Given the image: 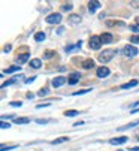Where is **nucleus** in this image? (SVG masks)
I'll use <instances>...</instances> for the list:
<instances>
[{"mask_svg": "<svg viewBox=\"0 0 139 151\" xmlns=\"http://www.w3.org/2000/svg\"><path fill=\"white\" fill-rule=\"evenodd\" d=\"M118 51L117 50H112V48H108V50H103L99 55H97V60L102 63V64H105V63H108V61H111L112 58H114V55L117 54Z\"/></svg>", "mask_w": 139, "mask_h": 151, "instance_id": "1", "label": "nucleus"}, {"mask_svg": "<svg viewBox=\"0 0 139 151\" xmlns=\"http://www.w3.org/2000/svg\"><path fill=\"white\" fill-rule=\"evenodd\" d=\"M102 39H100V36H96V35H93L91 37H90V40H88V47H90V50H94V51H97V50H100L102 48Z\"/></svg>", "mask_w": 139, "mask_h": 151, "instance_id": "2", "label": "nucleus"}, {"mask_svg": "<svg viewBox=\"0 0 139 151\" xmlns=\"http://www.w3.org/2000/svg\"><path fill=\"white\" fill-rule=\"evenodd\" d=\"M61 19H63V17H61V14H58V12H53V14H50V15H46V18H45L46 24H60Z\"/></svg>", "mask_w": 139, "mask_h": 151, "instance_id": "3", "label": "nucleus"}, {"mask_svg": "<svg viewBox=\"0 0 139 151\" xmlns=\"http://www.w3.org/2000/svg\"><path fill=\"white\" fill-rule=\"evenodd\" d=\"M138 52H139V50L136 47H133V45H126L123 48V54L126 57H135V55H138Z\"/></svg>", "mask_w": 139, "mask_h": 151, "instance_id": "4", "label": "nucleus"}, {"mask_svg": "<svg viewBox=\"0 0 139 151\" xmlns=\"http://www.w3.org/2000/svg\"><path fill=\"white\" fill-rule=\"evenodd\" d=\"M79 79H81V73L79 72H72V73H69V76H67V84L69 85H75V84L79 82Z\"/></svg>", "mask_w": 139, "mask_h": 151, "instance_id": "5", "label": "nucleus"}, {"mask_svg": "<svg viewBox=\"0 0 139 151\" xmlns=\"http://www.w3.org/2000/svg\"><path fill=\"white\" fill-rule=\"evenodd\" d=\"M66 82H67V78H64V76H55V78L51 81V84H53V87H54V88L61 87V85H64Z\"/></svg>", "mask_w": 139, "mask_h": 151, "instance_id": "6", "label": "nucleus"}, {"mask_svg": "<svg viewBox=\"0 0 139 151\" xmlns=\"http://www.w3.org/2000/svg\"><path fill=\"white\" fill-rule=\"evenodd\" d=\"M102 8L100 2H97V0H91V2H88V12L93 15V14H96V11Z\"/></svg>", "mask_w": 139, "mask_h": 151, "instance_id": "7", "label": "nucleus"}, {"mask_svg": "<svg viewBox=\"0 0 139 151\" xmlns=\"http://www.w3.org/2000/svg\"><path fill=\"white\" fill-rule=\"evenodd\" d=\"M127 141H129L127 136H118V138L109 139V144H111V145H123V144H126Z\"/></svg>", "mask_w": 139, "mask_h": 151, "instance_id": "8", "label": "nucleus"}, {"mask_svg": "<svg viewBox=\"0 0 139 151\" xmlns=\"http://www.w3.org/2000/svg\"><path fill=\"white\" fill-rule=\"evenodd\" d=\"M109 69L108 68H105V66H102V68H97V70H96V75H97V78H106V76H109Z\"/></svg>", "mask_w": 139, "mask_h": 151, "instance_id": "9", "label": "nucleus"}, {"mask_svg": "<svg viewBox=\"0 0 139 151\" xmlns=\"http://www.w3.org/2000/svg\"><path fill=\"white\" fill-rule=\"evenodd\" d=\"M27 61H30V54L29 52H24V54H19L18 57H17V63L19 64H24V63H27Z\"/></svg>", "mask_w": 139, "mask_h": 151, "instance_id": "10", "label": "nucleus"}, {"mask_svg": "<svg viewBox=\"0 0 139 151\" xmlns=\"http://www.w3.org/2000/svg\"><path fill=\"white\" fill-rule=\"evenodd\" d=\"M138 84H139L138 79H132V81H129V82H126V84H121V85H120V88H121V90H129V88L136 87Z\"/></svg>", "mask_w": 139, "mask_h": 151, "instance_id": "11", "label": "nucleus"}, {"mask_svg": "<svg viewBox=\"0 0 139 151\" xmlns=\"http://www.w3.org/2000/svg\"><path fill=\"white\" fill-rule=\"evenodd\" d=\"M69 24H71V26H76V24H79L81 23V17L79 15H76V14H72V15H69Z\"/></svg>", "mask_w": 139, "mask_h": 151, "instance_id": "12", "label": "nucleus"}, {"mask_svg": "<svg viewBox=\"0 0 139 151\" xmlns=\"http://www.w3.org/2000/svg\"><path fill=\"white\" fill-rule=\"evenodd\" d=\"M22 78H24V76H22V75H17V76H12L9 81H6V82H3L2 84V88H6V87H9V85H12V84H15L18 79H22Z\"/></svg>", "mask_w": 139, "mask_h": 151, "instance_id": "13", "label": "nucleus"}, {"mask_svg": "<svg viewBox=\"0 0 139 151\" xmlns=\"http://www.w3.org/2000/svg\"><path fill=\"white\" fill-rule=\"evenodd\" d=\"M81 47H82V40H78L75 45H67V47L64 48V51H66V52H72V51L81 50Z\"/></svg>", "mask_w": 139, "mask_h": 151, "instance_id": "14", "label": "nucleus"}, {"mask_svg": "<svg viewBox=\"0 0 139 151\" xmlns=\"http://www.w3.org/2000/svg\"><path fill=\"white\" fill-rule=\"evenodd\" d=\"M100 39H102V44H111V42L114 40V36H112V33H102L100 35Z\"/></svg>", "mask_w": 139, "mask_h": 151, "instance_id": "15", "label": "nucleus"}, {"mask_svg": "<svg viewBox=\"0 0 139 151\" xmlns=\"http://www.w3.org/2000/svg\"><path fill=\"white\" fill-rule=\"evenodd\" d=\"M29 64H30L32 69H40L42 68V60L40 58H32L29 61Z\"/></svg>", "mask_w": 139, "mask_h": 151, "instance_id": "16", "label": "nucleus"}, {"mask_svg": "<svg viewBox=\"0 0 139 151\" xmlns=\"http://www.w3.org/2000/svg\"><path fill=\"white\" fill-rule=\"evenodd\" d=\"M136 126H139V120L130 121V123H127L126 126H121V127H118V130H120V132H123V130H127V129H133V127H136Z\"/></svg>", "mask_w": 139, "mask_h": 151, "instance_id": "17", "label": "nucleus"}, {"mask_svg": "<svg viewBox=\"0 0 139 151\" xmlns=\"http://www.w3.org/2000/svg\"><path fill=\"white\" fill-rule=\"evenodd\" d=\"M106 26L108 27H126V23H123V21H111V19H108Z\"/></svg>", "mask_w": 139, "mask_h": 151, "instance_id": "18", "label": "nucleus"}, {"mask_svg": "<svg viewBox=\"0 0 139 151\" xmlns=\"http://www.w3.org/2000/svg\"><path fill=\"white\" fill-rule=\"evenodd\" d=\"M81 66L88 70V69H91V68H94V60H93V58H87V60H84V61L81 63Z\"/></svg>", "mask_w": 139, "mask_h": 151, "instance_id": "19", "label": "nucleus"}, {"mask_svg": "<svg viewBox=\"0 0 139 151\" xmlns=\"http://www.w3.org/2000/svg\"><path fill=\"white\" fill-rule=\"evenodd\" d=\"M33 39H35V42H43L46 39V35L43 32H37V33H35Z\"/></svg>", "mask_w": 139, "mask_h": 151, "instance_id": "20", "label": "nucleus"}, {"mask_svg": "<svg viewBox=\"0 0 139 151\" xmlns=\"http://www.w3.org/2000/svg\"><path fill=\"white\" fill-rule=\"evenodd\" d=\"M67 141H69V138H67V136H60V138H57V139L51 141L50 144H51V145H58V144H63V142H67Z\"/></svg>", "mask_w": 139, "mask_h": 151, "instance_id": "21", "label": "nucleus"}, {"mask_svg": "<svg viewBox=\"0 0 139 151\" xmlns=\"http://www.w3.org/2000/svg\"><path fill=\"white\" fill-rule=\"evenodd\" d=\"M14 123H15V124H29V123H30V118H27V117L15 118V120H14Z\"/></svg>", "mask_w": 139, "mask_h": 151, "instance_id": "22", "label": "nucleus"}, {"mask_svg": "<svg viewBox=\"0 0 139 151\" xmlns=\"http://www.w3.org/2000/svg\"><path fill=\"white\" fill-rule=\"evenodd\" d=\"M19 70H21V68L18 66V64H14V66H11V68H8V69L5 70V73H8V75H9V73H14V72H19Z\"/></svg>", "mask_w": 139, "mask_h": 151, "instance_id": "23", "label": "nucleus"}, {"mask_svg": "<svg viewBox=\"0 0 139 151\" xmlns=\"http://www.w3.org/2000/svg\"><path fill=\"white\" fill-rule=\"evenodd\" d=\"M72 9H73V5H72L71 2H69V3H64V5L61 6V11H63V12H71Z\"/></svg>", "mask_w": 139, "mask_h": 151, "instance_id": "24", "label": "nucleus"}, {"mask_svg": "<svg viewBox=\"0 0 139 151\" xmlns=\"http://www.w3.org/2000/svg\"><path fill=\"white\" fill-rule=\"evenodd\" d=\"M64 115H66V117H76V115H79V112H78L76 109H67V111L64 112Z\"/></svg>", "mask_w": 139, "mask_h": 151, "instance_id": "25", "label": "nucleus"}, {"mask_svg": "<svg viewBox=\"0 0 139 151\" xmlns=\"http://www.w3.org/2000/svg\"><path fill=\"white\" fill-rule=\"evenodd\" d=\"M90 91H91V88H82V90H79V91H73L72 96H82V94H87V93H90Z\"/></svg>", "mask_w": 139, "mask_h": 151, "instance_id": "26", "label": "nucleus"}, {"mask_svg": "<svg viewBox=\"0 0 139 151\" xmlns=\"http://www.w3.org/2000/svg\"><path fill=\"white\" fill-rule=\"evenodd\" d=\"M15 148H18L17 144H14V145H2L0 151H11V150H15Z\"/></svg>", "mask_w": 139, "mask_h": 151, "instance_id": "27", "label": "nucleus"}, {"mask_svg": "<svg viewBox=\"0 0 139 151\" xmlns=\"http://www.w3.org/2000/svg\"><path fill=\"white\" fill-rule=\"evenodd\" d=\"M54 55H55V51H51V50L43 52V58H45V60H50V58H53Z\"/></svg>", "mask_w": 139, "mask_h": 151, "instance_id": "28", "label": "nucleus"}, {"mask_svg": "<svg viewBox=\"0 0 139 151\" xmlns=\"http://www.w3.org/2000/svg\"><path fill=\"white\" fill-rule=\"evenodd\" d=\"M9 105L14 106V108H21V106H22V102H21V100H14V102H11Z\"/></svg>", "mask_w": 139, "mask_h": 151, "instance_id": "29", "label": "nucleus"}, {"mask_svg": "<svg viewBox=\"0 0 139 151\" xmlns=\"http://www.w3.org/2000/svg\"><path fill=\"white\" fill-rule=\"evenodd\" d=\"M129 29H130L132 32H135V33H139V23H136V24H132V26H129Z\"/></svg>", "mask_w": 139, "mask_h": 151, "instance_id": "30", "label": "nucleus"}, {"mask_svg": "<svg viewBox=\"0 0 139 151\" xmlns=\"http://www.w3.org/2000/svg\"><path fill=\"white\" fill-rule=\"evenodd\" d=\"M36 123L37 124H48V123H51V120H48V118H37Z\"/></svg>", "mask_w": 139, "mask_h": 151, "instance_id": "31", "label": "nucleus"}, {"mask_svg": "<svg viewBox=\"0 0 139 151\" xmlns=\"http://www.w3.org/2000/svg\"><path fill=\"white\" fill-rule=\"evenodd\" d=\"M46 94H48V88H42V90L37 91V96H39V97H43V96H46Z\"/></svg>", "mask_w": 139, "mask_h": 151, "instance_id": "32", "label": "nucleus"}, {"mask_svg": "<svg viewBox=\"0 0 139 151\" xmlns=\"http://www.w3.org/2000/svg\"><path fill=\"white\" fill-rule=\"evenodd\" d=\"M130 42H132V44H139V35H133L130 37Z\"/></svg>", "mask_w": 139, "mask_h": 151, "instance_id": "33", "label": "nucleus"}, {"mask_svg": "<svg viewBox=\"0 0 139 151\" xmlns=\"http://www.w3.org/2000/svg\"><path fill=\"white\" fill-rule=\"evenodd\" d=\"M0 127H2V129H9V127H11V124H9V123H6V121H2Z\"/></svg>", "mask_w": 139, "mask_h": 151, "instance_id": "34", "label": "nucleus"}, {"mask_svg": "<svg viewBox=\"0 0 139 151\" xmlns=\"http://www.w3.org/2000/svg\"><path fill=\"white\" fill-rule=\"evenodd\" d=\"M129 5H130L132 8H139V2H135V0H133V2H130Z\"/></svg>", "mask_w": 139, "mask_h": 151, "instance_id": "35", "label": "nucleus"}, {"mask_svg": "<svg viewBox=\"0 0 139 151\" xmlns=\"http://www.w3.org/2000/svg\"><path fill=\"white\" fill-rule=\"evenodd\" d=\"M50 105H51V103H43V105L40 103V105H36V109H40V108H43V106H50Z\"/></svg>", "mask_w": 139, "mask_h": 151, "instance_id": "36", "label": "nucleus"}, {"mask_svg": "<svg viewBox=\"0 0 139 151\" xmlns=\"http://www.w3.org/2000/svg\"><path fill=\"white\" fill-rule=\"evenodd\" d=\"M35 79H36V76H32V78H27V79H26L24 82H26V84H30V82H33Z\"/></svg>", "mask_w": 139, "mask_h": 151, "instance_id": "37", "label": "nucleus"}, {"mask_svg": "<svg viewBox=\"0 0 139 151\" xmlns=\"http://www.w3.org/2000/svg\"><path fill=\"white\" fill-rule=\"evenodd\" d=\"M6 118H14L15 120V115H2V121H5Z\"/></svg>", "mask_w": 139, "mask_h": 151, "instance_id": "38", "label": "nucleus"}, {"mask_svg": "<svg viewBox=\"0 0 139 151\" xmlns=\"http://www.w3.org/2000/svg\"><path fill=\"white\" fill-rule=\"evenodd\" d=\"M64 33V27H58L57 29V35H63Z\"/></svg>", "mask_w": 139, "mask_h": 151, "instance_id": "39", "label": "nucleus"}, {"mask_svg": "<svg viewBox=\"0 0 139 151\" xmlns=\"http://www.w3.org/2000/svg\"><path fill=\"white\" fill-rule=\"evenodd\" d=\"M11 50H12V47H11V45H6V47L3 48V51H5V52H9Z\"/></svg>", "mask_w": 139, "mask_h": 151, "instance_id": "40", "label": "nucleus"}, {"mask_svg": "<svg viewBox=\"0 0 139 151\" xmlns=\"http://www.w3.org/2000/svg\"><path fill=\"white\" fill-rule=\"evenodd\" d=\"M138 112H139V108H135V109L130 111V114H138Z\"/></svg>", "mask_w": 139, "mask_h": 151, "instance_id": "41", "label": "nucleus"}, {"mask_svg": "<svg viewBox=\"0 0 139 151\" xmlns=\"http://www.w3.org/2000/svg\"><path fill=\"white\" fill-rule=\"evenodd\" d=\"M82 124H84V121H78V123H75L73 126H75V127H79V126H82Z\"/></svg>", "mask_w": 139, "mask_h": 151, "instance_id": "42", "label": "nucleus"}, {"mask_svg": "<svg viewBox=\"0 0 139 151\" xmlns=\"http://www.w3.org/2000/svg\"><path fill=\"white\" fill-rule=\"evenodd\" d=\"M129 151H139V147H132L129 148Z\"/></svg>", "mask_w": 139, "mask_h": 151, "instance_id": "43", "label": "nucleus"}, {"mask_svg": "<svg viewBox=\"0 0 139 151\" xmlns=\"http://www.w3.org/2000/svg\"><path fill=\"white\" fill-rule=\"evenodd\" d=\"M33 97H35L33 93H27V99H33Z\"/></svg>", "mask_w": 139, "mask_h": 151, "instance_id": "44", "label": "nucleus"}, {"mask_svg": "<svg viewBox=\"0 0 139 151\" xmlns=\"http://www.w3.org/2000/svg\"><path fill=\"white\" fill-rule=\"evenodd\" d=\"M130 106H132V108H135V106H139V102H135V103H132Z\"/></svg>", "mask_w": 139, "mask_h": 151, "instance_id": "45", "label": "nucleus"}, {"mask_svg": "<svg viewBox=\"0 0 139 151\" xmlns=\"http://www.w3.org/2000/svg\"><path fill=\"white\" fill-rule=\"evenodd\" d=\"M136 23H139V17H138V18H136Z\"/></svg>", "mask_w": 139, "mask_h": 151, "instance_id": "46", "label": "nucleus"}, {"mask_svg": "<svg viewBox=\"0 0 139 151\" xmlns=\"http://www.w3.org/2000/svg\"><path fill=\"white\" fill-rule=\"evenodd\" d=\"M138 141H139V136H138Z\"/></svg>", "mask_w": 139, "mask_h": 151, "instance_id": "47", "label": "nucleus"}, {"mask_svg": "<svg viewBox=\"0 0 139 151\" xmlns=\"http://www.w3.org/2000/svg\"><path fill=\"white\" fill-rule=\"evenodd\" d=\"M120 151H123V150H120Z\"/></svg>", "mask_w": 139, "mask_h": 151, "instance_id": "48", "label": "nucleus"}]
</instances>
